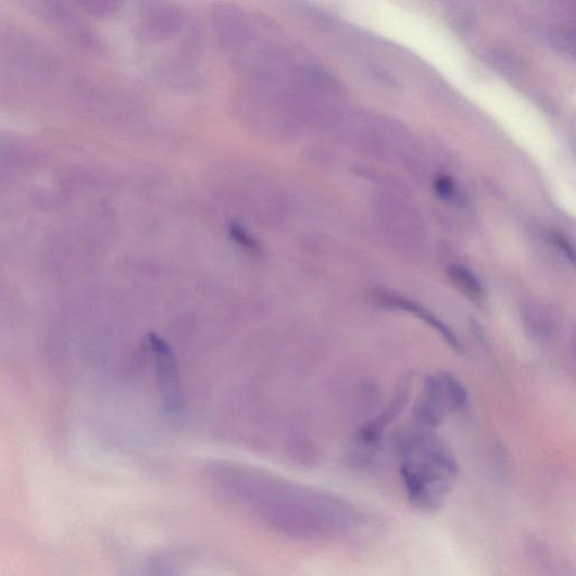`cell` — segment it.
<instances>
[{
    "label": "cell",
    "instance_id": "cell-1",
    "mask_svg": "<svg viewBox=\"0 0 576 576\" xmlns=\"http://www.w3.org/2000/svg\"><path fill=\"white\" fill-rule=\"evenodd\" d=\"M206 477L223 499L283 534L327 538L364 525L362 511L346 499L261 469L217 463L208 467Z\"/></svg>",
    "mask_w": 576,
    "mask_h": 576
},
{
    "label": "cell",
    "instance_id": "cell-2",
    "mask_svg": "<svg viewBox=\"0 0 576 576\" xmlns=\"http://www.w3.org/2000/svg\"><path fill=\"white\" fill-rule=\"evenodd\" d=\"M460 475L458 459L435 430L417 428L403 440L400 476L410 503L427 514L451 496Z\"/></svg>",
    "mask_w": 576,
    "mask_h": 576
},
{
    "label": "cell",
    "instance_id": "cell-3",
    "mask_svg": "<svg viewBox=\"0 0 576 576\" xmlns=\"http://www.w3.org/2000/svg\"><path fill=\"white\" fill-rule=\"evenodd\" d=\"M468 405L464 384L450 372L430 374L412 411L417 428L436 430L451 413H461Z\"/></svg>",
    "mask_w": 576,
    "mask_h": 576
},
{
    "label": "cell",
    "instance_id": "cell-4",
    "mask_svg": "<svg viewBox=\"0 0 576 576\" xmlns=\"http://www.w3.org/2000/svg\"><path fill=\"white\" fill-rule=\"evenodd\" d=\"M156 384L167 413L177 415L184 408L183 384L176 358L162 338L149 335L145 341Z\"/></svg>",
    "mask_w": 576,
    "mask_h": 576
},
{
    "label": "cell",
    "instance_id": "cell-5",
    "mask_svg": "<svg viewBox=\"0 0 576 576\" xmlns=\"http://www.w3.org/2000/svg\"><path fill=\"white\" fill-rule=\"evenodd\" d=\"M412 384L405 381L399 388L390 403L384 408L375 417L366 422L358 431V439L365 446L378 442L387 429L400 417L411 401Z\"/></svg>",
    "mask_w": 576,
    "mask_h": 576
},
{
    "label": "cell",
    "instance_id": "cell-6",
    "mask_svg": "<svg viewBox=\"0 0 576 576\" xmlns=\"http://www.w3.org/2000/svg\"><path fill=\"white\" fill-rule=\"evenodd\" d=\"M448 275H450L459 290L474 302L479 303L486 300V292L481 281L464 266L452 265L448 270Z\"/></svg>",
    "mask_w": 576,
    "mask_h": 576
},
{
    "label": "cell",
    "instance_id": "cell-7",
    "mask_svg": "<svg viewBox=\"0 0 576 576\" xmlns=\"http://www.w3.org/2000/svg\"><path fill=\"white\" fill-rule=\"evenodd\" d=\"M396 305L399 308H402L403 310H406L421 318L424 320L425 323H427L431 328H434L447 342L448 346H450L455 353L463 354V346L460 339L456 337V335L448 328L446 325H443L440 320L435 317L429 312L425 311L424 309L410 303V302H397L395 301Z\"/></svg>",
    "mask_w": 576,
    "mask_h": 576
},
{
    "label": "cell",
    "instance_id": "cell-8",
    "mask_svg": "<svg viewBox=\"0 0 576 576\" xmlns=\"http://www.w3.org/2000/svg\"><path fill=\"white\" fill-rule=\"evenodd\" d=\"M437 195L444 200H454L458 197L455 184L451 178L440 176L435 181Z\"/></svg>",
    "mask_w": 576,
    "mask_h": 576
},
{
    "label": "cell",
    "instance_id": "cell-9",
    "mask_svg": "<svg viewBox=\"0 0 576 576\" xmlns=\"http://www.w3.org/2000/svg\"><path fill=\"white\" fill-rule=\"evenodd\" d=\"M231 231H233L235 239H237L241 246L248 247L251 249L255 248V242L253 241V239L247 236V233L245 231V229H241L239 226H237L233 228Z\"/></svg>",
    "mask_w": 576,
    "mask_h": 576
}]
</instances>
